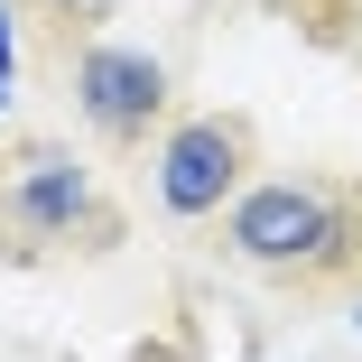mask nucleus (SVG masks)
Wrapping results in <instances>:
<instances>
[{
  "instance_id": "39448f33",
  "label": "nucleus",
  "mask_w": 362,
  "mask_h": 362,
  "mask_svg": "<svg viewBox=\"0 0 362 362\" xmlns=\"http://www.w3.org/2000/svg\"><path fill=\"white\" fill-rule=\"evenodd\" d=\"M47 10H56V19H65V28H93V19H103V10H112V0H47Z\"/></svg>"
},
{
  "instance_id": "423d86ee",
  "label": "nucleus",
  "mask_w": 362,
  "mask_h": 362,
  "mask_svg": "<svg viewBox=\"0 0 362 362\" xmlns=\"http://www.w3.org/2000/svg\"><path fill=\"white\" fill-rule=\"evenodd\" d=\"M19 65V47H10V0H0V75Z\"/></svg>"
},
{
  "instance_id": "20e7f679",
  "label": "nucleus",
  "mask_w": 362,
  "mask_h": 362,
  "mask_svg": "<svg viewBox=\"0 0 362 362\" xmlns=\"http://www.w3.org/2000/svg\"><path fill=\"white\" fill-rule=\"evenodd\" d=\"M84 214H93V177L65 158V149H37L10 186H0V233L28 242V251H37V242H65Z\"/></svg>"
},
{
  "instance_id": "7ed1b4c3",
  "label": "nucleus",
  "mask_w": 362,
  "mask_h": 362,
  "mask_svg": "<svg viewBox=\"0 0 362 362\" xmlns=\"http://www.w3.org/2000/svg\"><path fill=\"white\" fill-rule=\"evenodd\" d=\"M75 112L112 139V149H130V139H149L158 112H168V65H158V56H139V47L93 37V47L75 56Z\"/></svg>"
},
{
  "instance_id": "f257e3e1",
  "label": "nucleus",
  "mask_w": 362,
  "mask_h": 362,
  "mask_svg": "<svg viewBox=\"0 0 362 362\" xmlns=\"http://www.w3.org/2000/svg\"><path fill=\"white\" fill-rule=\"evenodd\" d=\"M223 242H233L242 260H260V269H325V260L344 251V223H334V204H325L316 186L269 177V186H242V195H233Z\"/></svg>"
},
{
  "instance_id": "0eeeda50",
  "label": "nucleus",
  "mask_w": 362,
  "mask_h": 362,
  "mask_svg": "<svg viewBox=\"0 0 362 362\" xmlns=\"http://www.w3.org/2000/svg\"><path fill=\"white\" fill-rule=\"evenodd\" d=\"M0 112H10V75H0Z\"/></svg>"
},
{
  "instance_id": "f03ea898",
  "label": "nucleus",
  "mask_w": 362,
  "mask_h": 362,
  "mask_svg": "<svg viewBox=\"0 0 362 362\" xmlns=\"http://www.w3.org/2000/svg\"><path fill=\"white\" fill-rule=\"evenodd\" d=\"M242 168H251V130L223 121V112H195V121H177L158 139V204L186 214V223L195 214H233Z\"/></svg>"
}]
</instances>
